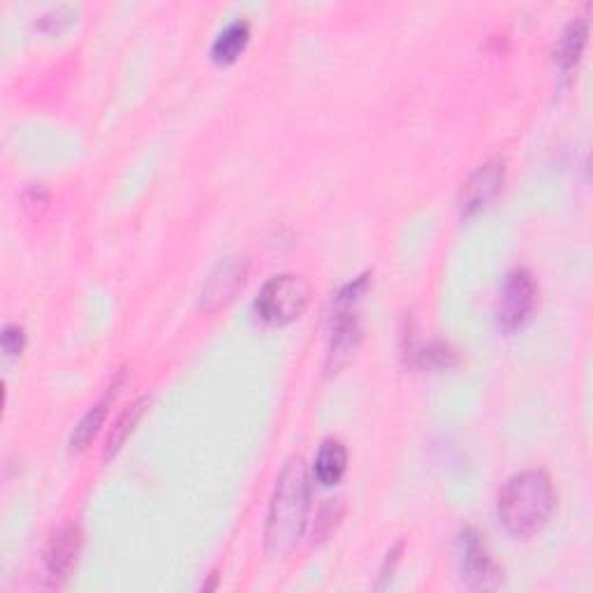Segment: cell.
Wrapping results in <instances>:
<instances>
[{
  "mask_svg": "<svg viewBox=\"0 0 593 593\" xmlns=\"http://www.w3.org/2000/svg\"><path fill=\"white\" fill-rule=\"evenodd\" d=\"M311 482L309 468L302 455L285 461L278 475L272 501H269L267 526H265V552L272 559H283L297 547L299 538L306 529L309 515Z\"/></svg>",
  "mask_w": 593,
  "mask_h": 593,
  "instance_id": "obj_1",
  "label": "cell"
},
{
  "mask_svg": "<svg viewBox=\"0 0 593 593\" xmlns=\"http://www.w3.org/2000/svg\"><path fill=\"white\" fill-rule=\"evenodd\" d=\"M556 508L552 480L545 471H522L505 482L496 512L503 529L515 538H531L543 531Z\"/></svg>",
  "mask_w": 593,
  "mask_h": 593,
  "instance_id": "obj_2",
  "label": "cell"
},
{
  "mask_svg": "<svg viewBox=\"0 0 593 593\" xmlns=\"http://www.w3.org/2000/svg\"><path fill=\"white\" fill-rule=\"evenodd\" d=\"M371 288V272H364L336 292L332 304V346H329L327 369L336 371L355 355L362 341L360 304Z\"/></svg>",
  "mask_w": 593,
  "mask_h": 593,
  "instance_id": "obj_3",
  "label": "cell"
},
{
  "mask_svg": "<svg viewBox=\"0 0 593 593\" xmlns=\"http://www.w3.org/2000/svg\"><path fill=\"white\" fill-rule=\"evenodd\" d=\"M311 299V285L299 274H278L255 297V316L272 327H285L302 318Z\"/></svg>",
  "mask_w": 593,
  "mask_h": 593,
  "instance_id": "obj_4",
  "label": "cell"
},
{
  "mask_svg": "<svg viewBox=\"0 0 593 593\" xmlns=\"http://www.w3.org/2000/svg\"><path fill=\"white\" fill-rule=\"evenodd\" d=\"M461 577L475 591L499 589L503 582V570L494 561L492 552L485 543V536L478 529H464L457 540Z\"/></svg>",
  "mask_w": 593,
  "mask_h": 593,
  "instance_id": "obj_5",
  "label": "cell"
},
{
  "mask_svg": "<svg viewBox=\"0 0 593 593\" xmlns=\"http://www.w3.org/2000/svg\"><path fill=\"white\" fill-rule=\"evenodd\" d=\"M536 281L529 269H515L503 283L501 302H499V322L505 329L522 327L529 313L536 306Z\"/></svg>",
  "mask_w": 593,
  "mask_h": 593,
  "instance_id": "obj_6",
  "label": "cell"
},
{
  "mask_svg": "<svg viewBox=\"0 0 593 593\" xmlns=\"http://www.w3.org/2000/svg\"><path fill=\"white\" fill-rule=\"evenodd\" d=\"M505 179V163L501 158L487 160L485 165H480L468 181L461 188V214L473 216L487 207L496 195L501 193Z\"/></svg>",
  "mask_w": 593,
  "mask_h": 593,
  "instance_id": "obj_7",
  "label": "cell"
},
{
  "mask_svg": "<svg viewBox=\"0 0 593 593\" xmlns=\"http://www.w3.org/2000/svg\"><path fill=\"white\" fill-rule=\"evenodd\" d=\"M79 549H82V529L79 524L68 522L51 533L47 540L42 561L51 580H65L72 568H75Z\"/></svg>",
  "mask_w": 593,
  "mask_h": 593,
  "instance_id": "obj_8",
  "label": "cell"
},
{
  "mask_svg": "<svg viewBox=\"0 0 593 593\" xmlns=\"http://www.w3.org/2000/svg\"><path fill=\"white\" fill-rule=\"evenodd\" d=\"M246 276L248 262L244 258H225L223 262H218V267L209 274L202 288L200 302L204 309H218V306L228 304L244 288Z\"/></svg>",
  "mask_w": 593,
  "mask_h": 593,
  "instance_id": "obj_9",
  "label": "cell"
},
{
  "mask_svg": "<svg viewBox=\"0 0 593 593\" xmlns=\"http://www.w3.org/2000/svg\"><path fill=\"white\" fill-rule=\"evenodd\" d=\"M346 468H348L346 445L336 441V438H327V441H322L316 457V466H313V475H316L320 485L325 487L339 485V480L343 478V473H346Z\"/></svg>",
  "mask_w": 593,
  "mask_h": 593,
  "instance_id": "obj_10",
  "label": "cell"
},
{
  "mask_svg": "<svg viewBox=\"0 0 593 593\" xmlns=\"http://www.w3.org/2000/svg\"><path fill=\"white\" fill-rule=\"evenodd\" d=\"M248 38H251V24L246 19H234L216 35L214 45H211V56L216 63H234L241 51L246 49Z\"/></svg>",
  "mask_w": 593,
  "mask_h": 593,
  "instance_id": "obj_11",
  "label": "cell"
},
{
  "mask_svg": "<svg viewBox=\"0 0 593 593\" xmlns=\"http://www.w3.org/2000/svg\"><path fill=\"white\" fill-rule=\"evenodd\" d=\"M587 38H589V19L587 17H575L570 24L566 26V31L561 33L559 38V45H556V63H559V68L566 72L577 65L580 61L584 45H587Z\"/></svg>",
  "mask_w": 593,
  "mask_h": 593,
  "instance_id": "obj_12",
  "label": "cell"
},
{
  "mask_svg": "<svg viewBox=\"0 0 593 593\" xmlns=\"http://www.w3.org/2000/svg\"><path fill=\"white\" fill-rule=\"evenodd\" d=\"M151 399L149 397H142L137 399L135 404H130L126 411H123L119 417H116V422L112 424V431H109V438H107V445H105V459L114 457L116 452L123 448V443L128 441V436L133 434L135 424L142 420V415L146 413V408H149Z\"/></svg>",
  "mask_w": 593,
  "mask_h": 593,
  "instance_id": "obj_13",
  "label": "cell"
},
{
  "mask_svg": "<svg viewBox=\"0 0 593 593\" xmlns=\"http://www.w3.org/2000/svg\"><path fill=\"white\" fill-rule=\"evenodd\" d=\"M112 399H114V392H109L105 399H100L98 404L91 406L89 413H86L82 417V420L77 422V427H75V431H72V436H70V450L72 452H82L86 448V445H89L93 441V436L98 434L100 427H102V422H105L107 408H109V404H112Z\"/></svg>",
  "mask_w": 593,
  "mask_h": 593,
  "instance_id": "obj_14",
  "label": "cell"
},
{
  "mask_svg": "<svg viewBox=\"0 0 593 593\" xmlns=\"http://www.w3.org/2000/svg\"><path fill=\"white\" fill-rule=\"evenodd\" d=\"M415 362L424 366V369H448L457 362V355L455 350H452L448 343H441V341H431L427 346H420L415 350Z\"/></svg>",
  "mask_w": 593,
  "mask_h": 593,
  "instance_id": "obj_15",
  "label": "cell"
},
{
  "mask_svg": "<svg viewBox=\"0 0 593 593\" xmlns=\"http://www.w3.org/2000/svg\"><path fill=\"white\" fill-rule=\"evenodd\" d=\"M343 517V503L341 499H327L316 517V529H313V540H325L329 533L336 529L339 519Z\"/></svg>",
  "mask_w": 593,
  "mask_h": 593,
  "instance_id": "obj_16",
  "label": "cell"
},
{
  "mask_svg": "<svg viewBox=\"0 0 593 593\" xmlns=\"http://www.w3.org/2000/svg\"><path fill=\"white\" fill-rule=\"evenodd\" d=\"M0 343H3V350L7 355H19L26 346V332L21 325H10L3 327V334H0Z\"/></svg>",
  "mask_w": 593,
  "mask_h": 593,
  "instance_id": "obj_17",
  "label": "cell"
},
{
  "mask_svg": "<svg viewBox=\"0 0 593 593\" xmlns=\"http://www.w3.org/2000/svg\"><path fill=\"white\" fill-rule=\"evenodd\" d=\"M70 7L68 5H61V7H54V10H49L47 14H42L40 17V28L42 31H61L63 26L70 24Z\"/></svg>",
  "mask_w": 593,
  "mask_h": 593,
  "instance_id": "obj_18",
  "label": "cell"
},
{
  "mask_svg": "<svg viewBox=\"0 0 593 593\" xmlns=\"http://www.w3.org/2000/svg\"><path fill=\"white\" fill-rule=\"evenodd\" d=\"M399 554H401V543L397 547H394L392 552H387L385 563H383V570H380V584H378V589L387 587V582L392 580L394 568H397V563H399Z\"/></svg>",
  "mask_w": 593,
  "mask_h": 593,
  "instance_id": "obj_19",
  "label": "cell"
},
{
  "mask_svg": "<svg viewBox=\"0 0 593 593\" xmlns=\"http://www.w3.org/2000/svg\"><path fill=\"white\" fill-rule=\"evenodd\" d=\"M24 202H26V207H45V204L49 202L47 188L42 186V183H35V186H31L24 193Z\"/></svg>",
  "mask_w": 593,
  "mask_h": 593,
  "instance_id": "obj_20",
  "label": "cell"
}]
</instances>
